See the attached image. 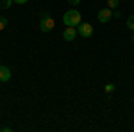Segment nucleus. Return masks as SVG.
Returning <instances> with one entry per match:
<instances>
[{"label":"nucleus","mask_w":134,"mask_h":132,"mask_svg":"<svg viewBox=\"0 0 134 132\" xmlns=\"http://www.w3.org/2000/svg\"><path fill=\"white\" fill-rule=\"evenodd\" d=\"M63 21H64L66 27H79V23L82 21V16H81V13H79L77 9H70V11L64 13Z\"/></svg>","instance_id":"obj_1"},{"label":"nucleus","mask_w":134,"mask_h":132,"mask_svg":"<svg viewBox=\"0 0 134 132\" xmlns=\"http://www.w3.org/2000/svg\"><path fill=\"white\" fill-rule=\"evenodd\" d=\"M54 27H55L54 18H52L50 14H45V16L41 18V21H40V29H41V32H50Z\"/></svg>","instance_id":"obj_2"},{"label":"nucleus","mask_w":134,"mask_h":132,"mask_svg":"<svg viewBox=\"0 0 134 132\" xmlns=\"http://www.w3.org/2000/svg\"><path fill=\"white\" fill-rule=\"evenodd\" d=\"M97 18L100 23H107V21H111L113 18V9H109V7H104V9L98 11V14H97Z\"/></svg>","instance_id":"obj_3"},{"label":"nucleus","mask_w":134,"mask_h":132,"mask_svg":"<svg viewBox=\"0 0 134 132\" xmlns=\"http://www.w3.org/2000/svg\"><path fill=\"white\" fill-rule=\"evenodd\" d=\"M77 32L82 36V38H90L93 34V27H91V23H86V21H81L79 23V27H77Z\"/></svg>","instance_id":"obj_4"},{"label":"nucleus","mask_w":134,"mask_h":132,"mask_svg":"<svg viewBox=\"0 0 134 132\" xmlns=\"http://www.w3.org/2000/svg\"><path fill=\"white\" fill-rule=\"evenodd\" d=\"M77 27H66L64 31H63V39L64 41H73L77 38Z\"/></svg>","instance_id":"obj_5"},{"label":"nucleus","mask_w":134,"mask_h":132,"mask_svg":"<svg viewBox=\"0 0 134 132\" xmlns=\"http://www.w3.org/2000/svg\"><path fill=\"white\" fill-rule=\"evenodd\" d=\"M0 81L2 82H9L11 81V70L7 66H4V64H0Z\"/></svg>","instance_id":"obj_6"},{"label":"nucleus","mask_w":134,"mask_h":132,"mask_svg":"<svg viewBox=\"0 0 134 132\" xmlns=\"http://www.w3.org/2000/svg\"><path fill=\"white\" fill-rule=\"evenodd\" d=\"M13 5V0H0V9H9Z\"/></svg>","instance_id":"obj_7"},{"label":"nucleus","mask_w":134,"mask_h":132,"mask_svg":"<svg viewBox=\"0 0 134 132\" xmlns=\"http://www.w3.org/2000/svg\"><path fill=\"white\" fill-rule=\"evenodd\" d=\"M125 25H127V29H131V31L134 32V14L127 18V21H125Z\"/></svg>","instance_id":"obj_8"},{"label":"nucleus","mask_w":134,"mask_h":132,"mask_svg":"<svg viewBox=\"0 0 134 132\" xmlns=\"http://www.w3.org/2000/svg\"><path fill=\"white\" fill-rule=\"evenodd\" d=\"M120 5V0H107V7L109 9H116Z\"/></svg>","instance_id":"obj_9"},{"label":"nucleus","mask_w":134,"mask_h":132,"mask_svg":"<svg viewBox=\"0 0 134 132\" xmlns=\"http://www.w3.org/2000/svg\"><path fill=\"white\" fill-rule=\"evenodd\" d=\"M5 25H7V20H5L4 16H0V31H4V29H5Z\"/></svg>","instance_id":"obj_10"},{"label":"nucleus","mask_w":134,"mask_h":132,"mask_svg":"<svg viewBox=\"0 0 134 132\" xmlns=\"http://www.w3.org/2000/svg\"><path fill=\"white\" fill-rule=\"evenodd\" d=\"M105 91H107V93H113L114 91V84H107V86H105Z\"/></svg>","instance_id":"obj_11"},{"label":"nucleus","mask_w":134,"mask_h":132,"mask_svg":"<svg viewBox=\"0 0 134 132\" xmlns=\"http://www.w3.org/2000/svg\"><path fill=\"white\" fill-rule=\"evenodd\" d=\"M68 4H70V5H79L81 0H68Z\"/></svg>","instance_id":"obj_12"},{"label":"nucleus","mask_w":134,"mask_h":132,"mask_svg":"<svg viewBox=\"0 0 134 132\" xmlns=\"http://www.w3.org/2000/svg\"><path fill=\"white\" fill-rule=\"evenodd\" d=\"M120 16H122V13H120V11H114V13H113V18H120Z\"/></svg>","instance_id":"obj_13"},{"label":"nucleus","mask_w":134,"mask_h":132,"mask_svg":"<svg viewBox=\"0 0 134 132\" xmlns=\"http://www.w3.org/2000/svg\"><path fill=\"white\" fill-rule=\"evenodd\" d=\"M13 2H14V4H20V5H21V4H25L27 0H13Z\"/></svg>","instance_id":"obj_14"},{"label":"nucleus","mask_w":134,"mask_h":132,"mask_svg":"<svg viewBox=\"0 0 134 132\" xmlns=\"http://www.w3.org/2000/svg\"><path fill=\"white\" fill-rule=\"evenodd\" d=\"M132 41H134V32H132Z\"/></svg>","instance_id":"obj_15"}]
</instances>
